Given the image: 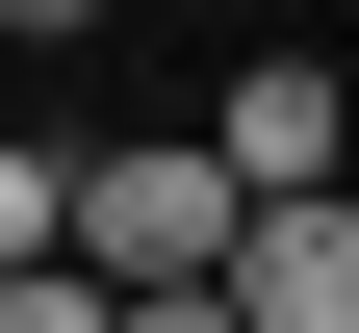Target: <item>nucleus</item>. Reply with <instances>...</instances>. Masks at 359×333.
I'll use <instances>...</instances> for the list:
<instances>
[{
    "mask_svg": "<svg viewBox=\"0 0 359 333\" xmlns=\"http://www.w3.org/2000/svg\"><path fill=\"white\" fill-rule=\"evenodd\" d=\"M231 257H257V205H231V154H205V128H103V154H77V282H103V308L231 282Z\"/></svg>",
    "mask_w": 359,
    "mask_h": 333,
    "instance_id": "1",
    "label": "nucleus"
},
{
    "mask_svg": "<svg viewBox=\"0 0 359 333\" xmlns=\"http://www.w3.org/2000/svg\"><path fill=\"white\" fill-rule=\"evenodd\" d=\"M205 154H231V205H334V52H257L205 103Z\"/></svg>",
    "mask_w": 359,
    "mask_h": 333,
    "instance_id": "2",
    "label": "nucleus"
},
{
    "mask_svg": "<svg viewBox=\"0 0 359 333\" xmlns=\"http://www.w3.org/2000/svg\"><path fill=\"white\" fill-rule=\"evenodd\" d=\"M231 333H359V179H334V205H257V257H231Z\"/></svg>",
    "mask_w": 359,
    "mask_h": 333,
    "instance_id": "3",
    "label": "nucleus"
},
{
    "mask_svg": "<svg viewBox=\"0 0 359 333\" xmlns=\"http://www.w3.org/2000/svg\"><path fill=\"white\" fill-rule=\"evenodd\" d=\"M77 257V154H26V128H0V282H52Z\"/></svg>",
    "mask_w": 359,
    "mask_h": 333,
    "instance_id": "4",
    "label": "nucleus"
},
{
    "mask_svg": "<svg viewBox=\"0 0 359 333\" xmlns=\"http://www.w3.org/2000/svg\"><path fill=\"white\" fill-rule=\"evenodd\" d=\"M0 333H128V308H103V282L52 257V282H0Z\"/></svg>",
    "mask_w": 359,
    "mask_h": 333,
    "instance_id": "5",
    "label": "nucleus"
},
{
    "mask_svg": "<svg viewBox=\"0 0 359 333\" xmlns=\"http://www.w3.org/2000/svg\"><path fill=\"white\" fill-rule=\"evenodd\" d=\"M128 333H231V282H154V308H128Z\"/></svg>",
    "mask_w": 359,
    "mask_h": 333,
    "instance_id": "6",
    "label": "nucleus"
}]
</instances>
